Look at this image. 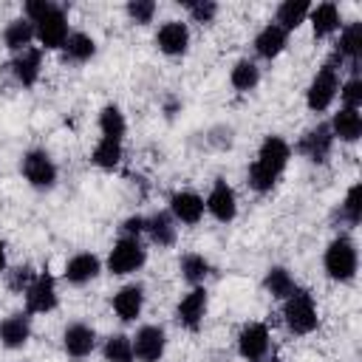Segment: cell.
<instances>
[{
	"instance_id": "cell-1",
	"label": "cell",
	"mask_w": 362,
	"mask_h": 362,
	"mask_svg": "<svg viewBox=\"0 0 362 362\" xmlns=\"http://www.w3.org/2000/svg\"><path fill=\"white\" fill-rule=\"evenodd\" d=\"M291 144L283 139V136H266L263 141H260V147H257V156H255V161L249 164V173H246V181H249V187L255 189V192H260V195H266V192H272L274 187H277V181H280V175L286 173V167H288V161H291Z\"/></svg>"
},
{
	"instance_id": "cell-2",
	"label": "cell",
	"mask_w": 362,
	"mask_h": 362,
	"mask_svg": "<svg viewBox=\"0 0 362 362\" xmlns=\"http://www.w3.org/2000/svg\"><path fill=\"white\" fill-rule=\"evenodd\" d=\"M322 269L334 283H351L359 272V252L351 235H337L322 252Z\"/></svg>"
},
{
	"instance_id": "cell-3",
	"label": "cell",
	"mask_w": 362,
	"mask_h": 362,
	"mask_svg": "<svg viewBox=\"0 0 362 362\" xmlns=\"http://www.w3.org/2000/svg\"><path fill=\"white\" fill-rule=\"evenodd\" d=\"M283 322L291 334L297 337H308L317 331L320 325V311H317V303H314V294L308 288H294L286 300H283Z\"/></svg>"
},
{
	"instance_id": "cell-4",
	"label": "cell",
	"mask_w": 362,
	"mask_h": 362,
	"mask_svg": "<svg viewBox=\"0 0 362 362\" xmlns=\"http://www.w3.org/2000/svg\"><path fill=\"white\" fill-rule=\"evenodd\" d=\"M339 65L337 62H322L320 68H317V74L311 76V82H308V88H305V105H308V110L311 113H322V110H328L331 105H334V99H337V93H339Z\"/></svg>"
},
{
	"instance_id": "cell-5",
	"label": "cell",
	"mask_w": 362,
	"mask_h": 362,
	"mask_svg": "<svg viewBox=\"0 0 362 362\" xmlns=\"http://www.w3.org/2000/svg\"><path fill=\"white\" fill-rule=\"evenodd\" d=\"M71 34V25H68V14L59 3H51L37 20H34V40L40 42L42 51H59L65 45Z\"/></svg>"
},
{
	"instance_id": "cell-6",
	"label": "cell",
	"mask_w": 362,
	"mask_h": 362,
	"mask_svg": "<svg viewBox=\"0 0 362 362\" xmlns=\"http://www.w3.org/2000/svg\"><path fill=\"white\" fill-rule=\"evenodd\" d=\"M147 263V249L141 243V238H122L110 246L107 257H105V269L113 274V277H127V274H136L141 266Z\"/></svg>"
},
{
	"instance_id": "cell-7",
	"label": "cell",
	"mask_w": 362,
	"mask_h": 362,
	"mask_svg": "<svg viewBox=\"0 0 362 362\" xmlns=\"http://www.w3.org/2000/svg\"><path fill=\"white\" fill-rule=\"evenodd\" d=\"M20 173H23V178L28 181V187L42 189V192H45V189H54V184H57V178H59L57 161H54L51 153L42 150V147H31V150L23 153V158H20Z\"/></svg>"
},
{
	"instance_id": "cell-8",
	"label": "cell",
	"mask_w": 362,
	"mask_h": 362,
	"mask_svg": "<svg viewBox=\"0 0 362 362\" xmlns=\"http://www.w3.org/2000/svg\"><path fill=\"white\" fill-rule=\"evenodd\" d=\"M209 311V294L206 286H192L187 294H181V300L175 303V322L184 331H198L204 325V317Z\"/></svg>"
},
{
	"instance_id": "cell-9",
	"label": "cell",
	"mask_w": 362,
	"mask_h": 362,
	"mask_svg": "<svg viewBox=\"0 0 362 362\" xmlns=\"http://www.w3.org/2000/svg\"><path fill=\"white\" fill-rule=\"evenodd\" d=\"M291 150H297V153H300L303 158H308L311 164H325V161L331 158V153H334V136H331L328 122H320V124L308 127Z\"/></svg>"
},
{
	"instance_id": "cell-10",
	"label": "cell",
	"mask_w": 362,
	"mask_h": 362,
	"mask_svg": "<svg viewBox=\"0 0 362 362\" xmlns=\"http://www.w3.org/2000/svg\"><path fill=\"white\" fill-rule=\"evenodd\" d=\"M25 300V311L28 314H51L59 305V291H57V280L48 272H37V277L31 280V286L23 294Z\"/></svg>"
},
{
	"instance_id": "cell-11",
	"label": "cell",
	"mask_w": 362,
	"mask_h": 362,
	"mask_svg": "<svg viewBox=\"0 0 362 362\" xmlns=\"http://www.w3.org/2000/svg\"><path fill=\"white\" fill-rule=\"evenodd\" d=\"M337 42H334V54H331V62H337L339 68L348 62L351 71L356 74L359 68V57H362V23H342V28L337 31Z\"/></svg>"
},
{
	"instance_id": "cell-12",
	"label": "cell",
	"mask_w": 362,
	"mask_h": 362,
	"mask_svg": "<svg viewBox=\"0 0 362 362\" xmlns=\"http://www.w3.org/2000/svg\"><path fill=\"white\" fill-rule=\"evenodd\" d=\"M204 209L218 223H232L238 218V192L232 189V184H226L223 178H215V184L204 198Z\"/></svg>"
},
{
	"instance_id": "cell-13",
	"label": "cell",
	"mask_w": 362,
	"mask_h": 362,
	"mask_svg": "<svg viewBox=\"0 0 362 362\" xmlns=\"http://www.w3.org/2000/svg\"><path fill=\"white\" fill-rule=\"evenodd\" d=\"M269 348H272V334H269L266 322L255 320L238 331V354L246 362H263L269 356Z\"/></svg>"
},
{
	"instance_id": "cell-14",
	"label": "cell",
	"mask_w": 362,
	"mask_h": 362,
	"mask_svg": "<svg viewBox=\"0 0 362 362\" xmlns=\"http://www.w3.org/2000/svg\"><path fill=\"white\" fill-rule=\"evenodd\" d=\"M130 342H133L136 362H161V356L167 351V334H164L161 325H153V322L136 328Z\"/></svg>"
},
{
	"instance_id": "cell-15",
	"label": "cell",
	"mask_w": 362,
	"mask_h": 362,
	"mask_svg": "<svg viewBox=\"0 0 362 362\" xmlns=\"http://www.w3.org/2000/svg\"><path fill=\"white\" fill-rule=\"evenodd\" d=\"M189 25L184 20H167L156 31V48L167 57H184L189 51Z\"/></svg>"
},
{
	"instance_id": "cell-16",
	"label": "cell",
	"mask_w": 362,
	"mask_h": 362,
	"mask_svg": "<svg viewBox=\"0 0 362 362\" xmlns=\"http://www.w3.org/2000/svg\"><path fill=\"white\" fill-rule=\"evenodd\" d=\"M8 71L17 79V85L34 88L37 79H40V71H42V48L40 45H28V48L17 51L11 57V62H8Z\"/></svg>"
},
{
	"instance_id": "cell-17",
	"label": "cell",
	"mask_w": 362,
	"mask_h": 362,
	"mask_svg": "<svg viewBox=\"0 0 362 362\" xmlns=\"http://www.w3.org/2000/svg\"><path fill=\"white\" fill-rule=\"evenodd\" d=\"M167 212L175 218V223H184V226H195L201 223L204 218V198L195 192V189H175L170 195V206Z\"/></svg>"
},
{
	"instance_id": "cell-18",
	"label": "cell",
	"mask_w": 362,
	"mask_h": 362,
	"mask_svg": "<svg viewBox=\"0 0 362 362\" xmlns=\"http://www.w3.org/2000/svg\"><path fill=\"white\" fill-rule=\"evenodd\" d=\"M144 300H147V294H144V286L141 283H124L113 294L110 305H113V314L122 322H136L141 317V311H144Z\"/></svg>"
},
{
	"instance_id": "cell-19",
	"label": "cell",
	"mask_w": 362,
	"mask_h": 362,
	"mask_svg": "<svg viewBox=\"0 0 362 362\" xmlns=\"http://www.w3.org/2000/svg\"><path fill=\"white\" fill-rule=\"evenodd\" d=\"M102 272V260L93 255V252H76L65 260V269H62V277L65 283L71 286H88L90 280H96Z\"/></svg>"
},
{
	"instance_id": "cell-20",
	"label": "cell",
	"mask_w": 362,
	"mask_h": 362,
	"mask_svg": "<svg viewBox=\"0 0 362 362\" xmlns=\"http://www.w3.org/2000/svg\"><path fill=\"white\" fill-rule=\"evenodd\" d=\"M62 348L74 359H85L96 351V331L88 322H68L62 331Z\"/></svg>"
},
{
	"instance_id": "cell-21",
	"label": "cell",
	"mask_w": 362,
	"mask_h": 362,
	"mask_svg": "<svg viewBox=\"0 0 362 362\" xmlns=\"http://www.w3.org/2000/svg\"><path fill=\"white\" fill-rule=\"evenodd\" d=\"M31 339V314L28 311H14L3 317L0 322V345L6 351H20Z\"/></svg>"
},
{
	"instance_id": "cell-22",
	"label": "cell",
	"mask_w": 362,
	"mask_h": 362,
	"mask_svg": "<svg viewBox=\"0 0 362 362\" xmlns=\"http://www.w3.org/2000/svg\"><path fill=\"white\" fill-rule=\"evenodd\" d=\"M308 23H311V34H314V40H325V37L337 34V31L342 28L339 6L331 3V0L311 6V11H308Z\"/></svg>"
},
{
	"instance_id": "cell-23",
	"label": "cell",
	"mask_w": 362,
	"mask_h": 362,
	"mask_svg": "<svg viewBox=\"0 0 362 362\" xmlns=\"http://www.w3.org/2000/svg\"><path fill=\"white\" fill-rule=\"evenodd\" d=\"M144 235H147L150 243H156L158 249H167V246H173L175 238H178V223H175V218H173L167 209H158V212H153V215L144 221Z\"/></svg>"
},
{
	"instance_id": "cell-24",
	"label": "cell",
	"mask_w": 362,
	"mask_h": 362,
	"mask_svg": "<svg viewBox=\"0 0 362 362\" xmlns=\"http://www.w3.org/2000/svg\"><path fill=\"white\" fill-rule=\"evenodd\" d=\"M255 54L260 57V59H277L283 51H286V45H288V34L277 25V23H266L257 34H255Z\"/></svg>"
},
{
	"instance_id": "cell-25",
	"label": "cell",
	"mask_w": 362,
	"mask_h": 362,
	"mask_svg": "<svg viewBox=\"0 0 362 362\" xmlns=\"http://www.w3.org/2000/svg\"><path fill=\"white\" fill-rule=\"evenodd\" d=\"M328 127H331L334 141L354 144V141L362 139V113H359V110H351V107H339V110L331 116Z\"/></svg>"
},
{
	"instance_id": "cell-26",
	"label": "cell",
	"mask_w": 362,
	"mask_h": 362,
	"mask_svg": "<svg viewBox=\"0 0 362 362\" xmlns=\"http://www.w3.org/2000/svg\"><path fill=\"white\" fill-rule=\"evenodd\" d=\"M178 274H181L184 283H189V288L192 286H204L209 280V274H212V263L201 252H184L178 257Z\"/></svg>"
},
{
	"instance_id": "cell-27",
	"label": "cell",
	"mask_w": 362,
	"mask_h": 362,
	"mask_svg": "<svg viewBox=\"0 0 362 362\" xmlns=\"http://www.w3.org/2000/svg\"><path fill=\"white\" fill-rule=\"evenodd\" d=\"M308 11H311V3L308 0H283L274 11V20L286 34L297 31L303 23H308Z\"/></svg>"
},
{
	"instance_id": "cell-28",
	"label": "cell",
	"mask_w": 362,
	"mask_h": 362,
	"mask_svg": "<svg viewBox=\"0 0 362 362\" xmlns=\"http://www.w3.org/2000/svg\"><path fill=\"white\" fill-rule=\"evenodd\" d=\"M59 51H62L65 62L82 65V62H88V59L96 57V40L90 34H85V31H71L68 40H65V45Z\"/></svg>"
},
{
	"instance_id": "cell-29",
	"label": "cell",
	"mask_w": 362,
	"mask_h": 362,
	"mask_svg": "<svg viewBox=\"0 0 362 362\" xmlns=\"http://www.w3.org/2000/svg\"><path fill=\"white\" fill-rule=\"evenodd\" d=\"M31 42H34V23H31V20L14 17V20L6 23V28H3V45H6L11 54L28 48Z\"/></svg>"
},
{
	"instance_id": "cell-30",
	"label": "cell",
	"mask_w": 362,
	"mask_h": 362,
	"mask_svg": "<svg viewBox=\"0 0 362 362\" xmlns=\"http://www.w3.org/2000/svg\"><path fill=\"white\" fill-rule=\"evenodd\" d=\"M229 85L238 90V93H249V90H255L257 85H260V68H257V62L255 59H238L235 65H232V71H229Z\"/></svg>"
},
{
	"instance_id": "cell-31",
	"label": "cell",
	"mask_w": 362,
	"mask_h": 362,
	"mask_svg": "<svg viewBox=\"0 0 362 362\" xmlns=\"http://www.w3.org/2000/svg\"><path fill=\"white\" fill-rule=\"evenodd\" d=\"M263 288H266L269 297H274V300L283 303V300L297 288V283H294V277H291V272H288L286 266H272V269H266V274H263Z\"/></svg>"
},
{
	"instance_id": "cell-32",
	"label": "cell",
	"mask_w": 362,
	"mask_h": 362,
	"mask_svg": "<svg viewBox=\"0 0 362 362\" xmlns=\"http://www.w3.org/2000/svg\"><path fill=\"white\" fill-rule=\"evenodd\" d=\"M99 133H102V139L124 141L127 119H124V113H122L119 105H105V107L99 110Z\"/></svg>"
},
{
	"instance_id": "cell-33",
	"label": "cell",
	"mask_w": 362,
	"mask_h": 362,
	"mask_svg": "<svg viewBox=\"0 0 362 362\" xmlns=\"http://www.w3.org/2000/svg\"><path fill=\"white\" fill-rule=\"evenodd\" d=\"M122 156H124L122 141H113V139H102L99 136V141L90 150V164L99 167V170H116L122 164Z\"/></svg>"
},
{
	"instance_id": "cell-34",
	"label": "cell",
	"mask_w": 362,
	"mask_h": 362,
	"mask_svg": "<svg viewBox=\"0 0 362 362\" xmlns=\"http://www.w3.org/2000/svg\"><path fill=\"white\" fill-rule=\"evenodd\" d=\"M337 215H339V221L345 226H359V221H362V184L359 181H354L348 187V192H345Z\"/></svg>"
},
{
	"instance_id": "cell-35",
	"label": "cell",
	"mask_w": 362,
	"mask_h": 362,
	"mask_svg": "<svg viewBox=\"0 0 362 362\" xmlns=\"http://www.w3.org/2000/svg\"><path fill=\"white\" fill-rule=\"evenodd\" d=\"M102 356H105V362H136L130 337L127 334H110L102 342Z\"/></svg>"
},
{
	"instance_id": "cell-36",
	"label": "cell",
	"mask_w": 362,
	"mask_h": 362,
	"mask_svg": "<svg viewBox=\"0 0 362 362\" xmlns=\"http://www.w3.org/2000/svg\"><path fill=\"white\" fill-rule=\"evenodd\" d=\"M181 6L189 11V20L192 23H201V25H212L215 17H218V11H221V6L215 0H184Z\"/></svg>"
},
{
	"instance_id": "cell-37",
	"label": "cell",
	"mask_w": 362,
	"mask_h": 362,
	"mask_svg": "<svg viewBox=\"0 0 362 362\" xmlns=\"http://www.w3.org/2000/svg\"><path fill=\"white\" fill-rule=\"evenodd\" d=\"M339 102L342 107H351V110H359L362 107V76L359 74H351L348 79L339 82Z\"/></svg>"
},
{
	"instance_id": "cell-38",
	"label": "cell",
	"mask_w": 362,
	"mask_h": 362,
	"mask_svg": "<svg viewBox=\"0 0 362 362\" xmlns=\"http://www.w3.org/2000/svg\"><path fill=\"white\" fill-rule=\"evenodd\" d=\"M156 11H158V6H156L153 0H130V3L124 6V14H127L130 23H136V25H147V23H153Z\"/></svg>"
},
{
	"instance_id": "cell-39",
	"label": "cell",
	"mask_w": 362,
	"mask_h": 362,
	"mask_svg": "<svg viewBox=\"0 0 362 362\" xmlns=\"http://www.w3.org/2000/svg\"><path fill=\"white\" fill-rule=\"evenodd\" d=\"M34 277H37V272H34L31 266L6 269V286H8V291H14V294H25V288L31 286Z\"/></svg>"
},
{
	"instance_id": "cell-40",
	"label": "cell",
	"mask_w": 362,
	"mask_h": 362,
	"mask_svg": "<svg viewBox=\"0 0 362 362\" xmlns=\"http://www.w3.org/2000/svg\"><path fill=\"white\" fill-rule=\"evenodd\" d=\"M144 215H130V218H124L122 221V226H119V232H122V238H141L144 235Z\"/></svg>"
},
{
	"instance_id": "cell-41",
	"label": "cell",
	"mask_w": 362,
	"mask_h": 362,
	"mask_svg": "<svg viewBox=\"0 0 362 362\" xmlns=\"http://www.w3.org/2000/svg\"><path fill=\"white\" fill-rule=\"evenodd\" d=\"M181 110V99H175V96H167V102H164V113L167 116H175Z\"/></svg>"
},
{
	"instance_id": "cell-42",
	"label": "cell",
	"mask_w": 362,
	"mask_h": 362,
	"mask_svg": "<svg viewBox=\"0 0 362 362\" xmlns=\"http://www.w3.org/2000/svg\"><path fill=\"white\" fill-rule=\"evenodd\" d=\"M8 269V252H6V240L0 238V274H6Z\"/></svg>"
}]
</instances>
